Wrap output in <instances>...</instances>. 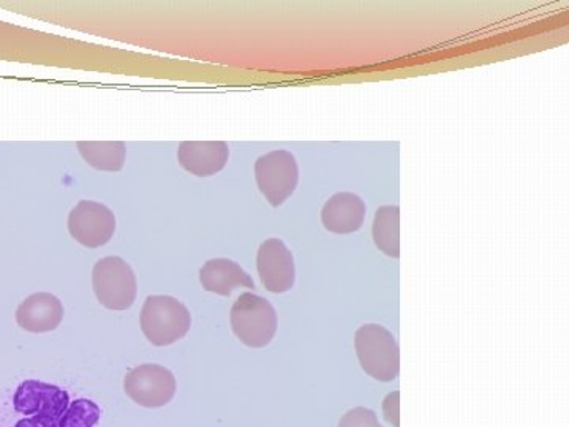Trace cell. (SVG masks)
<instances>
[{"label": "cell", "instance_id": "16", "mask_svg": "<svg viewBox=\"0 0 569 427\" xmlns=\"http://www.w3.org/2000/svg\"><path fill=\"white\" fill-rule=\"evenodd\" d=\"M102 410L89 399H78L70 403L62 415L59 427H93L100 421Z\"/></svg>", "mask_w": 569, "mask_h": 427}, {"label": "cell", "instance_id": "12", "mask_svg": "<svg viewBox=\"0 0 569 427\" xmlns=\"http://www.w3.org/2000/svg\"><path fill=\"white\" fill-rule=\"evenodd\" d=\"M366 205L361 197L350 192L336 193L321 209V222L336 235H350L365 225Z\"/></svg>", "mask_w": 569, "mask_h": 427}, {"label": "cell", "instance_id": "8", "mask_svg": "<svg viewBox=\"0 0 569 427\" xmlns=\"http://www.w3.org/2000/svg\"><path fill=\"white\" fill-rule=\"evenodd\" d=\"M69 406L70 396L66 389L39 380L24 381L13 397V407L18 414L59 423Z\"/></svg>", "mask_w": 569, "mask_h": 427}, {"label": "cell", "instance_id": "14", "mask_svg": "<svg viewBox=\"0 0 569 427\" xmlns=\"http://www.w3.org/2000/svg\"><path fill=\"white\" fill-rule=\"evenodd\" d=\"M78 151L82 159L100 171H121L127 149L122 141H80Z\"/></svg>", "mask_w": 569, "mask_h": 427}, {"label": "cell", "instance_id": "10", "mask_svg": "<svg viewBox=\"0 0 569 427\" xmlns=\"http://www.w3.org/2000/svg\"><path fill=\"white\" fill-rule=\"evenodd\" d=\"M230 157V148L223 141H182L178 160L183 170L198 178H208L222 171Z\"/></svg>", "mask_w": 569, "mask_h": 427}, {"label": "cell", "instance_id": "7", "mask_svg": "<svg viewBox=\"0 0 569 427\" xmlns=\"http://www.w3.org/2000/svg\"><path fill=\"white\" fill-rule=\"evenodd\" d=\"M69 231L74 241L89 249H99L111 241L116 217L110 208L97 201H80L69 216Z\"/></svg>", "mask_w": 569, "mask_h": 427}, {"label": "cell", "instance_id": "1", "mask_svg": "<svg viewBox=\"0 0 569 427\" xmlns=\"http://www.w3.org/2000/svg\"><path fill=\"white\" fill-rule=\"evenodd\" d=\"M141 329L156 347L173 346L192 326L189 309L173 296H149L141 309Z\"/></svg>", "mask_w": 569, "mask_h": 427}, {"label": "cell", "instance_id": "2", "mask_svg": "<svg viewBox=\"0 0 569 427\" xmlns=\"http://www.w3.org/2000/svg\"><path fill=\"white\" fill-rule=\"evenodd\" d=\"M355 347L367 376L378 381H392L399 376V346L385 326H361L355 335Z\"/></svg>", "mask_w": 569, "mask_h": 427}, {"label": "cell", "instance_id": "15", "mask_svg": "<svg viewBox=\"0 0 569 427\" xmlns=\"http://www.w3.org/2000/svg\"><path fill=\"white\" fill-rule=\"evenodd\" d=\"M373 241L388 257H400L399 206H381L373 220Z\"/></svg>", "mask_w": 569, "mask_h": 427}, {"label": "cell", "instance_id": "17", "mask_svg": "<svg viewBox=\"0 0 569 427\" xmlns=\"http://www.w3.org/2000/svg\"><path fill=\"white\" fill-rule=\"evenodd\" d=\"M339 427H383L378 423L376 411L365 407L351 408L342 418Z\"/></svg>", "mask_w": 569, "mask_h": 427}, {"label": "cell", "instance_id": "11", "mask_svg": "<svg viewBox=\"0 0 569 427\" xmlns=\"http://www.w3.org/2000/svg\"><path fill=\"white\" fill-rule=\"evenodd\" d=\"M63 306L58 296L36 294L26 298L17 309V321L29 332H50L62 324Z\"/></svg>", "mask_w": 569, "mask_h": 427}, {"label": "cell", "instance_id": "6", "mask_svg": "<svg viewBox=\"0 0 569 427\" xmlns=\"http://www.w3.org/2000/svg\"><path fill=\"white\" fill-rule=\"evenodd\" d=\"M126 395L146 408H160L170 404L176 395V378L167 367L142 365L123 378Z\"/></svg>", "mask_w": 569, "mask_h": 427}, {"label": "cell", "instance_id": "9", "mask_svg": "<svg viewBox=\"0 0 569 427\" xmlns=\"http://www.w3.org/2000/svg\"><path fill=\"white\" fill-rule=\"evenodd\" d=\"M257 269L261 284L271 294H284L293 288L295 258L280 239H268L260 246Z\"/></svg>", "mask_w": 569, "mask_h": 427}, {"label": "cell", "instance_id": "13", "mask_svg": "<svg viewBox=\"0 0 569 427\" xmlns=\"http://www.w3.org/2000/svg\"><path fill=\"white\" fill-rule=\"evenodd\" d=\"M200 282L206 291L230 296L238 288H254L253 279L236 261L213 258L200 269Z\"/></svg>", "mask_w": 569, "mask_h": 427}, {"label": "cell", "instance_id": "3", "mask_svg": "<svg viewBox=\"0 0 569 427\" xmlns=\"http://www.w3.org/2000/svg\"><path fill=\"white\" fill-rule=\"evenodd\" d=\"M230 321L236 337L250 348L269 346L277 332L274 306L254 294L239 296L231 307Z\"/></svg>", "mask_w": 569, "mask_h": 427}, {"label": "cell", "instance_id": "5", "mask_svg": "<svg viewBox=\"0 0 569 427\" xmlns=\"http://www.w3.org/2000/svg\"><path fill=\"white\" fill-rule=\"evenodd\" d=\"M258 189L274 208L283 205L295 193L299 168L295 156L288 151H272L254 163Z\"/></svg>", "mask_w": 569, "mask_h": 427}, {"label": "cell", "instance_id": "18", "mask_svg": "<svg viewBox=\"0 0 569 427\" xmlns=\"http://www.w3.org/2000/svg\"><path fill=\"white\" fill-rule=\"evenodd\" d=\"M14 427H59V421L52 419L24 417Z\"/></svg>", "mask_w": 569, "mask_h": 427}, {"label": "cell", "instance_id": "4", "mask_svg": "<svg viewBox=\"0 0 569 427\" xmlns=\"http://www.w3.org/2000/svg\"><path fill=\"white\" fill-rule=\"evenodd\" d=\"M92 285L100 305L110 310H127L137 299L138 284L132 266L121 257H107L92 269Z\"/></svg>", "mask_w": 569, "mask_h": 427}]
</instances>
